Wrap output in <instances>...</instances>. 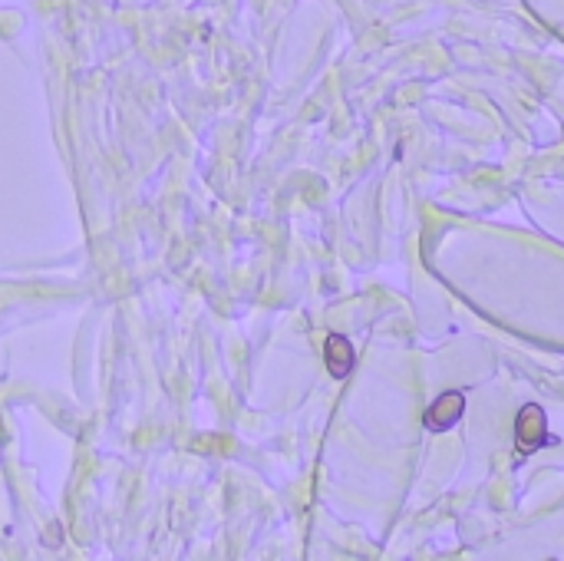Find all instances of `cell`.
Wrapping results in <instances>:
<instances>
[{"label": "cell", "instance_id": "obj_2", "mask_svg": "<svg viewBox=\"0 0 564 561\" xmlns=\"http://www.w3.org/2000/svg\"><path fill=\"white\" fill-rule=\"evenodd\" d=\"M462 413H466V396H462V390L442 393L426 410V429L429 433H446V429H452L462 420Z\"/></svg>", "mask_w": 564, "mask_h": 561}, {"label": "cell", "instance_id": "obj_3", "mask_svg": "<svg viewBox=\"0 0 564 561\" xmlns=\"http://www.w3.org/2000/svg\"><path fill=\"white\" fill-rule=\"evenodd\" d=\"M327 367H330V373H334L337 380H344L347 373L353 370V347H350L347 337L334 334L327 340Z\"/></svg>", "mask_w": 564, "mask_h": 561}, {"label": "cell", "instance_id": "obj_1", "mask_svg": "<svg viewBox=\"0 0 564 561\" xmlns=\"http://www.w3.org/2000/svg\"><path fill=\"white\" fill-rule=\"evenodd\" d=\"M515 443L525 456L548 443V423H545V410H541V406L535 403L522 406V413L515 416Z\"/></svg>", "mask_w": 564, "mask_h": 561}]
</instances>
